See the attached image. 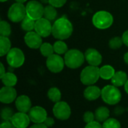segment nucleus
<instances>
[{"label": "nucleus", "instance_id": "20", "mask_svg": "<svg viewBox=\"0 0 128 128\" xmlns=\"http://www.w3.org/2000/svg\"><path fill=\"white\" fill-rule=\"evenodd\" d=\"M115 74H116V70L111 65L106 64L100 68V76L103 80H112Z\"/></svg>", "mask_w": 128, "mask_h": 128}, {"label": "nucleus", "instance_id": "38", "mask_svg": "<svg viewBox=\"0 0 128 128\" xmlns=\"http://www.w3.org/2000/svg\"><path fill=\"white\" fill-rule=\"evenodd\" d=\"M122 40H123V43L125 46H128V30L125 31L122 36Z\"/></svg>", "mask_w": 128, "mask_h": 128}, {"label": "nucleus", "instance_id": "21", "mask_svg": "<svg viewBox=\"0 0 128 128\" xmlns=\"http://www.w3.org/2000/svg\"><path fill=\"white\" fill-rule=\"evenodd\" d=\"M110 115V110L106 106H100L94 112L95 119L99 122H104L106 121L109 118Z\"/></svg>", "mask_w": 128, "mask_h": 128}, {"label": "nucleus", "instance_id": "4", "mask_svg": "<svg viewBox=\"0 0 128 128\" xmlns=\"http://www.w3.org/2000/svg\"><path fill=\"white\" fill-rule=\"evenodd\" d=\"M114 18L111 13L106 10L97 11L92 17V23L98 29L109 28L113 23Z\"/></svg>", "mask_w": 128, "mask_h": 128}, {"label": "nucleus", "instance_id": "30", "mask_svg": "<svg viewBox=\"0 0 128 128\" xmlns=\"http://www.w3.org/2000/svg\"><path fill=\"white\" fill-rule=\"evenodd\" d=\"M124 44L122 38L120 37H114L110 39L109 42V46L112 50H118Z\"/></svg>", "mask_w": 128, "mask_h": 128}, {"label": "nucleus", "instance_id": "2", "mask_svg": "<svg viewBox=\"0 0 128 128\" xmlns=\"http://www.w3.org/2000/svg\"><path fill=\"white\" fill-rule=\"evenodd\" d=\"M65 65L70 69H76L80 68L86 58L85 55L79 50L72 49L68 50L64 56Z\"/></svg>", "mask_w": 128, "mask_h": 128}, {"label": "nucleus", "instance_id": "10", "mask_svg": "<svg viewBox=\"0 0 128 128\" xmlns=\"http://www.w3.org/2000/svg\"><path fill=\"white\" fill-rule=\"evenodd\" d=\"M52 112L56 118L62 121H65L70 117L71 109L68 103L64 101H59L54 105Z\"/></svg>", "mask_w": 128, "mask_h": 128}, {"label": "nucleus", "instance_id": "1", "mask_svg": "<svg viewBox=\"0 0 128 128\" xmlns=\"http://www.w3.org/2000/svg\"><path fill=\"white\" fill-rule=\"evenodd\" d=\"M73 31L74 27L71 22L66 17H60L52 24V34L57 40H64L69 38Z\"/></svg>", "mask_w": 128, "mask_h": 128}, {"label": "nucleus", "instance_id": "8", "mask_svg": "<svg viewBox=\"0 0 128 128\" xmlns=\"http://www.w3.org/2000/svg\"><path fill=\"white\" fill-rule=\"evenodd\" d=\"M26 8L27 16L35 21L44 16V7L40 2L36 0L29 1L26 4Z\"/></svg>", "mask_w": 128, "mask_h": 128}, {"label": "nucleus", "instance_id": "40", "mask_svg": "<svg viewBox=\"0 0 128 128\" xmlns=\"http://www.w3.org/2000/svg\"><path fill=\"white\" fill-rule=\"evenodd\" d=\"M5 73H6V71H5L4 66V64L1 62V63H0V78H1L2 76H4V75L5 74Z\"/></svg>", "mask_w": 128, "mask_h": 128}, {"label": "nucleus", "instance_id": "16", "mask_svg": "<svg viewBox=\"0 0 128 128\" xmlns=\"http://www.w3.org/2000/svg\"><path fill=\"white\" fill-rule=\"evenodd\" d=\"M10 122L16 128H27L31 120L27 113L18 112L14 113Z\"/></svg>", "mask_w": 128, "mask_h": 128}, {"label": "nucleus", "instance_id": "31", "mask_svg": "<svg viewBox=\"0 0 128 128\" xmlns=\"http://www.w3.org/2000/svg\"><path fill=\"white\" fill-rule=\"evenodd\" d=\"M103 128H122V126L116 118H109L103 123Z\"/></svg>", "mask_w": 128, "mask_h": 128}, {"label": "nucleus", "instance_id": "34", "mask_svg": "<svg viewBox=\"0 0 128 128\" xmlns=\"http://www.w3.org/2000/svg\"><path fill=\"white\" fill-rule=\"evenodd\" d=\"M67 2V0H49V4L58 8L63 7Z\"/></svg>", "mask_w": 128, "mask_h": 128}, {"label": "nucleus", "instance_id": "22", "mask_svg": "<svg viewBox=\"0 0 128 128\" xmlns=\"http://www.w3.org/2000/svg\"><path fill=\"white\" fill-rule=\"evenodd\" d=\"M11 50V43L8 37L0 36V56H7L8 52Z\"/></svg>", "mask_w": 128, "mask_h": 128}, {"label": "nucleus", "instance_id": "32", "mask_svg": "<svg viewBox=\"0 0 128 128\" xmlns=\"http://www.w3.org/2000/svg\"><path fill=\"white\" fill-rule=\"evenodd\" d=\"M14 115V113L13 112V110L9 107H5V108L2 109V110L1 112L2 118L5 122H10Z\"/></svg>", "mask_w": 128, "mask_h": 128}, {"label": "nucleus", "instance_id": "42", "mask_svg": "<svg viewBox=\"0 0 128 128\" xmlns=\"http://www.w3.org/2000/svg\"><path fill=\"white\" fill-rule=\"evenodd\" d=\"M124 90H125L126 93L128 94V80L127 81V82L125 83V85H124Z\"/></svg>", "mask_w": 128, "mask_h": 128}, {"label": "nucleus", "instance_id": "33", "mask_svg": "<svg viewBox=\"0 0 128 128\" xmlns=\"http://www.w3.org/2000/svg\"><path fill=\"white\" fill-rule=\"evenodd\" d=\"M95 119V116H94V113L90 112V111H87L84 113L83 115V121L86 123V124H88V123H91L92 122H94Z\"/></svg>", "mask_w": 128, "mask_h": 128}, {"label": "nucleus", "instance_id": "39", "mask_svg": "<svg viewBox=\"0 0 128 128\" xmlns=\"http://www.w3.org/2000/svg\"><path fill=\"white\" fill-rule=\"evenodd\" d=\"M29 128H49L46 127L44 123H38V124H34L32 126H31Z\"/></svg>", "mask_w": 128, "mask_h": 128}, {"label": "nucleus", "instance_id": "26", "mask_svg": "<svg viewBox=\"0 0 128 128\" xmlns=\"http://www.w3.org/2000/svg\"><path fill=\"white\" fill-rule=\"evenodd\" d=\"M53 49L55 53L58 55H64L68 51V45L65 42L61 40H58L53 44Z\"/></svg>", "mask_w": 128, "mask_h": 128}, {"label": "nucleus", "instance_id": "11", "mask_svg": "<svg viewBox=\"0 0 128 128\" xmlns=\"http://www.w3.org/2000/svg\"><path fill=\"white\" fill-rule=\"evenodd\" d=\"M52 25L51 21L46 20L44 17H42L35 22L34 31L40 34L42 38H47L52 34Z\"/></svg>", "mask_w": 128, "mask_h": 128}, {"label": "nucleus", "instance_id": "12", "mask_svg": "<svg viewBox=\"0 0 128 128\" xmlns=\"http://www.w3.org/2000/svg\"><path fill=\"white\" fill-rule=\"evenodd\" d=\"M31 122L34 124L44 123L47 116V112L44 108L40 106H35L32 107V109L28 112Z\"/></svg>", "mask_w": 128, "mask_h": 128}, {"label": "nucleus", "instance_id": "5", "mask_svg": "<svg viewBox=\"0 0 128 128\" xmlns=\"http://www.w3.org/2000/svg\"><path fill=\"white\" fill-rule=\"evenodd\" d=\"M100 76V68L97 66H87L80 74V81L85 86H92L95 84Z\"/></svg>", "mask_w": 128, "mask_h": 128}, {"label": "nucleus", "instance_id": "28", "mask_svg": "<svg viewBox=\"0 0 128 128\" xmlns=\"http://www.w3.org/2000/svg\"><path fill=\"white\" fill-rule=\"evenodd\" d=\"M39 50H40L41 55L44 57H46V58L52 56L55 52L54 49H53V45H52L51 44L47 43V42L43 43L41 44L40 47L39 48Z\"/></svg>", "mask_w": 128, "mask_h": 128}, {"label": "nucleus", "instance_id": "27", "mask_svg": "<svg viewBox=\"0 0 128 128\" xmlns=\"http://www.w3.org/2000/svg\"><path fill=\"white\" fill-rule=\"evenodd\" d=\"M35 20L33 19L30 18L29 16H26L23 20L21 22V28L23 31H26V32H32L34 30V26H35Z\"/></svg>", "mask_w": 128, "mask_h": 128}, {"label": "nucleus", "instance_id": "35", "mask_svg": "<svg viewBox=\"0 0 128 128\" xmlns=\"http://www.w3.org/2000/svg\"><path fill=\"white\" fill-rule=\"evenodd\" d=\"M85 128H103V125H101V124L99 122L94 121L91 123L86 124Z\"/></svg>", "mask_w": 128, "mask_h": 128}, {"label": "nucleus", "instance_id": "9", "mask_svg": "<svg viewBox=\"0 0 128 128\" xmlns=\"http://www.w3.org/2000/svg\"><path fill=\"white\" fill-rule=\"evenodd\" d=\"M46 65L48 70L54 74H58L62 71L65 65L64 58L58 54H52L46 58Z\"/></svg>", "mask_w": 128, "mask_h": 128}, {"label": "nucleus", "instance_id": "18", "mask_svg": "<svg viewBox=\"0 0 128 128\" xmlns=\"http://www.w3.org/2000/svg\"><path fill=\"white\" fill-rule=\"evenodd\" d=\"M83 95L86 100L89 101H93L101 97V89L94 85L88 86L84 90Z\"/></svg>", "mask_w": 128, "mask_h": 128}, {"label": "nucleus", "instance_id": "13", "mask_svg": "<svg viewBox=\"0 0 128 128\" xmlns=\"http://www.w3.org/2000/svg\"><path fill=\"white\" fill-rule=\"evenodd\" d=\"M42 37L35 31L27 32L24 36V41L28 47L33 50L39 49L43 44Z\"/></svg>", "mask_w": 128, "mask_h": 128}, {"label": "nucleus", "instance_id": "23", "mask_svg": "<svg viewBox=\"0 0 128 128\" xmlns=\"http://www.w3.org/2000/svg\"><path fill=\"white\" fill-rule=\"evenodd\" d=\"M1 80L4 86L14 87L17 83L16 76L11 72H7L4 76L1 77Z\"/></svg>", "mask_w": 128, "mask_h": 128}, {"label": "nucleus", "instance_id": "15", "mask_svg": "<svg viewBox=\"0 0 128 128\" xmlns=\"http://www.w3.org/2000/svg\"><path fill=\"white\" fill-rule=\"evenodd\" d=\"M86 61L92 66H99L103 61L102 55L94 48H88L84 53Z\"/></svg>", "mask_w": 128, "mask_h": 128}, {"label": "nucleus", "instance_id": "6", "mask_svg": "<svg viewBox=\"0 0 128 128\" xmlns=\"http://www.w3.org/2000/svg\"><path fill=\"white\" fill-rule=\"evenodd\" d=\"M27 16L26 8L23 4L15 2L8 9V17L13 22H20Z\"/></svg>", "mask_w": 128, "mask_h": 128}, {"label": "nucleus", "instance_id": "7", "mask_svg": "<svg viewBox=\"0 0 128 128\" xmlns=\"http://www.w3.org/2000/svg\"><path fill=\"white\" fill-rule=\"evenodd\" d=\"M6 60L10 67L13 68H18L24 64L25 55L20 48L14 47L11 48L7 54Z\"/></svg>", "mask_w": 128, "mask_h": 128}, {"label": "nucleus", "instance_id": "17", "mask_svg": "<svg viewBox=\"0 0 128 128\" xmlns=\"http://www.w3.org/2000/svg\"><path fill=\"white\" fill-rule=\"evenodd\" d=\"M15 106L19 112L28 113L32 109L31 99L26 95H20L15 100Z\"/></svg>", "mask_w": 128, "mask_h": 128}, {"label": "nucleus", "instance_id": "14", "mask_svg": "<svg viewBox=\"0 0 128 128\" xmlns=\"http://www.w3.org/2000/svg\"><path fill=\"white\" fill-rule=\"evenodd\" d=\"M17 93L14 87L4 86L0 90V101L5 104H9L16 100Z\"/></svg>", "mask_w": 128, "mask_h": 128}, {"label": "nucleus", "instance_id": "24", "mask_svg": "<svg viewBox=\"0 0 128 128\" xmlns=\"http://www.w3.org/2000/svg\"><path fill=\"white\" fill-rule=\"evenodd\" d=\"M57 15H58V13H57L56 8L53 7L52 5L50 4L44 7V17L46 18V20H48L50 21L56 20Z\"/></svg>", "mask_w": 128, "mask_h": 128}, {"label": "nucleus", "instance_id": "44", "mask_svg": "<svg viewBox=\"0 0 128 128\" xmlns=\"http://www.w3.org/2000/svg\"><path fill=\"white\" fill-rule=\"evenodd\" d=\"M40 2L43 4H47V3H49V0H40Z\"/></svg>", "mask_w": 128, "mask_h": 128}, {"label": "nucleus", "instance_id": "37", "mask_svg": "<svg viewBox=\"0 0 128 128\" xmlns=\"http://www.w3.org/2000/svg\"><path fill=\"white\" fill-rule=\"evenodd\" d=\"M0 128H16L14 124L11 123V122H4L1 124Z\"/></svg>", "mask_w": 128, "mask_h": 128}, {"label": "nucleus", "instance_id": "25", "mask_svg": "<svg viewBox=\"0 0 128 128\" xmlns=\"http://www.w3.org/2000/svg\"><path fill=\"white\" fill-rule=\"evenodd\" d=\"M47 96L52 102L56 104L61 101L62 93H61V91L57 87H52L48 90Z\"/></svg>", "mask_w": 128, "mask_h": 128}, {"label": "nucleus", "instance_id": "45", "mask_svg": "<svg viewBox=\"0 0 128 128\" xmlns=\"http://www.w3.org/2000/svg\"><path fill=\"white\" fill-rule=\"evenodd\" d=\"M8 0H0L1 2H7Z\"/></svg>", "mask_w": 128, "mask_h": 128}, {"label": "nucleus", "instance_id": "19", "mask_svg": "<svg viewBox=\"0 0 128 128\" xmlns=\"http://www.w3.org/2000/svg\"><path fill=\"white\" fill-rule=\"evenodd\" d=\"M128 80V74L124 71L119 70L116 72L115 75L111 80V82L113 86L116 87H121V86H124Z\"/></svg>", "mask_w": 128, "mask_h": 128}, {"label": "nucleus", "instance_id": "3", "mask_svg": "<svg viewBox=\"0 0 128 128\" xmlns=\"http://www.w3.org/2000/svg\"><path fill=\"white\" fill-rule=\"evenodd\" d=\"M101 98L109 105H116L122 100V93L118 87L113 85H107L101 89Z\"/></svg>", "mask_w": 128, "mask_h": 128}, {"label": "nucleus", "instance_id": "36", "mask_svg": "<svg viewBox=\"0 0 128 128\" xmlns=\"http://www.w3.org/2000/svg\"><path fill=\"white\" fill-rule=\"evenodd\" d=\"M44 124L46 127L51 128V127H52V126L54 125V124H55L54 118H51V117H47V118H46V120L44 121Z\"/></svg>", "mask_w": 128, "mask_h": 128}, {"label": "nucleus", "instance_id": "43", "mask_svg": "<svg viewBox=\"0 0 128 128\" xmlns=\"http://www.w3.org/2000/svg\"><path fill=\"white\" fill-rule=\"evenodd\" d=\"M16 2H18V3H21V4H23L25 3L27 0H15Z\"/></svg>", "mask_w": 128, "mask_h": 128}, {"label": "nucleus", "instance_id": "41", "mask_svg": "<svg viewBox=\"0 0 128 128\" xmlns=\"http://www.w3.org/2000/svg\"><path fill=\"white\" fill-rule=\"evenodd\" d=\"M124 62L128 64V52H127L124 55Z\"/></svg>", "mask_w": 128, "mask_h": 128}, {"label": "nucleus", "instance_id": "29", "mask_svg": "<svg viewBox=\"0 0 128 128\" xmlns=\"http://www.w3.org/2000/svg\"><path fill=\"white\" fill-rule=\"evenodd\" d=\"M10 34H11L10 25L4 20H1L0 21V35L8 38L10 35Z\"/></svg>", "mask_w": 128, "mask_h": 128}]
</instances>
